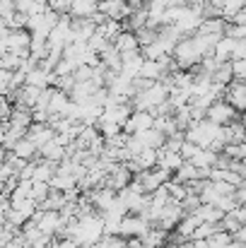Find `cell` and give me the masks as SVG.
<instances>
[{
	"label": "cell",
	"instance_id": "1",
	"mask_svg": "<svg viewBox=\"0 0 246 248\" xmlns=\"http://www.w3.org/2000/svg\"><path fill=\"white\" fill-rule=\"evenodd\" d=\"M29 46H32V31H29V29L10 31V29L2 27V36H0L2 56H5V53H17V56H22V58H29Z\"/></svg>",
	"mask_w": 246,
	"mask_h": 248
},
{
	"label": "cell",
	"instance_id": "2",
	"mask_svg": "<svg viewBox=\"0 0 246 248\" xmlns=\"http://www.w3.org/2000/svg\"><path fill=\"white\" fill-rule=\"evenodd\" d=\"M174 58H176V63L181 65V70H196V68H200V63L205 61V56H203V51L198 48V44H196L193 36H186V39H181V41L176 44Z\"/></svg>",
	"mask_w": 246,
	"mask_h": 248
},
{
	"label": "cell",
	"instance_id": "3",
	"mask_svg": "<svg viewBox=\"0 0 246 248\" xmlns=\"http://www.w3.org/2000/svg\"><path fill=\"white\" fill-rule=\"evenodd\" d=\"M155 224L150 222V219H145L143 215H128V217H123V222H121V232H118V236L121 239H143L150 229H152Z\"/></svg>",
	"mask_w": 246,
	"mask_h": 248
},
{
	"label": "cell",
	"instance_id": "4",
	"mask_svg": "<svg viewBox=\"0 0 246 248\" xmlns=\"http://www.w3.org/2000/svg\"><path fill=\"white\" fill-rule=\"evenodd\" d=\"M208 121H213L215 125L225 128V125H232L234 121H239V111L230 104V101H215L210 108H208Z\"/></svg>",
	"mask_w": 246,
	"mask_h": 248
},
{
	"label": "cell",
	"instance_id": "5",
	"mask_svg": "<svg viewBox=\"0 0 246 248\" xmlns=\"http://www.w3.org/2000/svg\"><path fill=\"white\" fill-rule=\"evenodd\" d=\"M99 12L106 15L109 19L126 22L133 15V7L128 2H123V0H99Z\"/></svg>",
	"mask_w": 246,
	"mask_h": 248
},
{
	"label": "cell",
	"instance_id": "6",
	"mask_svg": "<svg viewBox=\"0 0 246 248\" xmlns=\"http://www.w3.org/2000/svg\"><path fill=\"white\" fill-rule=\"evenodd\" d=\"M150 128H155V116L150 111H133V116L123 125V133L135 135V133H143V130H150Z\"/></svg>",
	"mask_w": 246,
	"mask_h": 248
},
{
	"label": "cell",
	"instance_id": "7",
	"mask_svg": "<svg viewBox=\"0 0 246 248\" xmlns=\"http://www.w3.org/2000/svg\"><path fill=\"white\" fill-rule=\"evenodd\" d=\"M133 181H135L133 171H131L126 164H118L116 166V171H111V173H109V178H106V188H111V190L121 193V190H126Z\"/></svg>",
	"mask_w": 246,
	"mask_h": 248
},
{
	"label": "cell",
	"instance_id": "8",
	"mask_svg": "<svg viewBox=\"0 0 246 248\" xmlns=\"http://www.w3.org/2000/svg\"><path fill=\"white\" fill-rule=\"evenodd\" d=\"M225 101H230L239 113H244L246 111V80H234V82L230 84Z\"/></svg>",
	"mask_w": 246,
	"mask_h": 248
},
{
	"label": "cell",
	"instance_id": "9",
	"mask_svg": "<svg viewBox=\"0 0 246 248\" xmlns=\"http://www.w3.org/2000/svg\"><path fill=\"white\" fill-rule=\"evenodd\" d=\"M116 200H118V193L116 190H111V188H99V190H92V202H94V207H97V212H109L114 205H116Z\"/></svg>",
	"mask_w": 246,
	"mask_h": 248
},
{
	"label": "cell",
	"instance_id": "10",
	"mask_svg": "<svg viewBox=\"0 0 246 248\" xmlns=\"http://www.w3.org/2000/svg\"><path fill=\"white\" fill-rule=\"evenodd\" d=\"M56 135H58V133H56L51 125H36V123H34V125L29 128V135H27V138L41 150V147H46L49 142H53Z\"/></svg>",
	"mask_w": 246,
	"mask_h": 248
},
{
	"label": "cell",
	"instance_id": "11",
	"mask_svg": "<svg viewBox=\"0 0 246 248\" xmlns=\"http://www.w3.org/2000/svg\"><path fill=\"white\" fill-rule=\"evenodd\" d=\"M237 46H239V41H234V39H230V36H222V39L217 41V46H215V58H217L220 63L234 61Z\"/></svg>",
	"mask_w": 246,
	"mask_h": 248
},
{
	"label": "cell",
	"instance_id": "12",
	"mask_svg": "<svg viewBox=\"0 0 246 248\" xmlns=\"http://www.w3.org/2000/svg\"><path fill=\"white\" fill-rule=\"evenodd\" d=\"M70 101H73V99H70V94L56 87V89H53V96H51V104H49L51 116H66V111H68Z\"/></svg>",
	"mask_w": 246,
	"mask_h": 248
},
{
	"label": "cell",
	"instance_id": "13",
	"mask_svg": "<svg viewBox=\"0 0 246 248\" xmlns=\"http://www.w3.org/2000/svg\"><path fill=\"white\" fill-rule=\"evenodd\" d=\"M39 157H41V159H46V162L61 164L63 159H68V150L53 140V142H49L46 147H41V150H39Z\"/></svg>",
	"mask_w": 246,
	"mask_h": 248
},
{
	"label": "cell",
	"instance_id": "14",
	"mask_svg": "<svg viewBox=\"0 0 246 248\" xmlns=\"http://www.w3.org/2000/svg\"><path fill=\"white\" fill-rule=\"evenodd\" d=\"M186 164V159L181 157V152H169V150H160V169H166L171 173H176L181 166Z\"/></svg>",
	"mask_w": 246,
	"mask_h": 248
},
{
	"label": "cell",
	"instance_id": "15",
	"mask_svg": "<svg viewBox=\"0 0 246 248\" xmlns=\"http://www.w3.org/2000/svg\"><path fill=\"white\" fill-rule=\"evenodd\" d=\"M73 31H75V41H89V39L97 34V24H94L92 19L75 17V19H73Z\"/></svg>",
	"mask_w": 246,
	"mask_h": 248
},
{
	"label": "cell",
	"instance_id": "16",
	"mask_svg": "<svg viewBox=\"0 0 246 248\" xmlns=\"http://www.w3.org/2000/svg\"><path fill=\"white\" fill-rule=\"evenodd\" d=\"M114 46H116L121 53L140 51V41H138V34H135V31H123V34H118V39L114 41Z\"/></svg>",
	"mask_w": 246,
	"mask_h": 248
},
{
	"label": "cell",
	"instance_id": "17",
	"mask_svg": "<svg viewBox=\"0 0 246 248\" xmlns=\"http://www.w3.org/2000/svg\"><path fill=\"white\" fill-rule=\"evenodd\" d=\"M101 63L109 68V70H114V73H118L121 75V70H123V56H121V51L111 44L104 53H101Z\"/></svg>",
	"mask_w": 246,
	"mask_h": 248
},
{
	"label": "cell",
	"instance_id": "18",
	"mask_svg": "<svg viewBox=\"0 0 246 248\" xmlns=\"http://www.w3.org/2000/svg\"><path fill=\"white\" fill-rule=\"evenodd\" d=\"M174 181H176V183H183V186H188V183H193V181H203V178H200V169H196L191 162H186V164L174 173Z\"/></svg>",
	"mask_w": 246,
	"mask_h": 248
},
{
	"label": "cell",
	"instance_id": "19",
	"mask_svg": "<svg viewBox=\"0 0 246 248\" xmlns=\"http://www.w3.org/2000/svg\"><path fill=\"white\" fill-rule=\"evenodd\" d=\"M148 19H150V15H148V7L145 10H133V15L123 22L126 24V31H140V29H145L148 27Z\"/></svg>",
	"mask_w": 246,
	"mask_h": 248
},
{
	"label": "cell",
	"instance_id": "20",
	"mask_svg": "<svg viewBox=\"0 0 246 248\" xmlns=\"http://www.w3.org/2000/svg\"><path fill=\"white\" fill-rule=\"evenodd\" d=\"M227 19H205L203 22V27H200V31L198 34H208V36H215V39H222L225 36V29H227Z\"/></svg>",
	"mask_w": 246,
	"mask_h": 248
},
{
	"label": "cell",
	"instance_id": "21",
	"mask_svg": "<svg viewBox=\"0 0 246 248\" xmlns=\"http://www.w3.org/2000/svg\"><path fill=\"white\" fill-rule=\"evenodd\" d=\"M51 188H53V190H58V193H70V190L80 188V183H78V178H75V176L56 173V176H53V181H51Z\"/></svg>",
	"mask_w": 246,
	"mask_h": 248
},
{
	"label": "cell",
	"instance_id": "22",
	"mask_svg": "<svg viewBox=\"0 0 246 248\" xmlns=\"http://www.w3.org/2000/svg\"><path fill=\"white\" fill-rule=\"evenodd\" d=\"M169 236H171V232H164V229H160V227H152V229L143 236V241H145L148 246L164 248V246H169Z\"/></svg>",
	"mask_w": 246,
	"mask_h": 248
},
{
	"label": "cell",
	"instance_id": "23",
	"mask_svg": "<svg viewBox=\"0 0 246 248\" xmlns=\"http://www.w3.org/2000/svg\"><path fill=\"white\" fill-rule=\"evenodd\" d=\"M12 152H15L19 159H24V162H32V159H36V157H39V147H36L29 138L19 140V142H17V147H15Z\"/></svg>",
	"mask_w": 246,
	"mask_h": 248
},
{
	"label": "cell",
	"instance_id": "24",
	"mask_svg": "<svg viewBox=\"0 0 246 248\" xmlns=\"http://www.w3.org/2000/svg\"><path fill=\"white\" fill-rule=\"evenodd\" d=\"M66 205H68V198H66V193L51 190V195H49V198L41 202V210H44V212H61Z\"/></svg>",
	"mask_w": 246,
	"mask_h": 248
},
{
	"label": "cell",
	"instance_id": "25",
	"mask_svg": "<svg viewBox=\"0 0 246 248\" xmlns=\"http://www.w3.org/2000/svg\"><path fill=\"white\" fill-rule=\"evenodd\" d=\"M97 128H99V133H101V138H104V140H111V138H116V135H121V133H123V125H121V123L109 121V118H104V116L99 118Z\"/></svg>",
	"mask_w": 246,
	"mask_h": 248
},
{
	"label": "cell",
	"instance_id": "26",
	"mask_svg": "<svg viewBox=\"0 0 246 248\" xmlns=\"http://www.w3.org/2000/svg\"><path fill=\"white\" fill-rule=\"evenodd\" d=\"M196 215H198L203 222H208V224H220L222 217H225V212L217 210L215 205H200V207L196 210Z\"/></svg>",
	"mask_w": 246,
	"mask_h": 248
},
{
	"label": "cell",
	"instance_id": "27",
	"mask_svg": "<svg viewBox=\"0 0 246 248\" xmlns=\"http://www.w3.org/2000/svg\"><path fill=\"white\" fill-rule=\"evenodd\" d=\"M217 152H213V150H200L193 159H191V164L196 166V169H213V166L217 164Z\"/></svg>",
	"mask_w": 246,
	"mask_h": 248
},
{
	"label": "cell",
	"instance_id": "28",
	"mask_svg": "<svg viewBox=\"0 0 246 248\" xmlns=\"http://www.w3.org/2000/svg\"><path fill=\"white\" fill-rule=\"evenodd\" d=\"M155 128H157L160 133H164L166 138L181 133L179 125H176V118H174V116H160V118H155Z\"/></svg>",
	"mask_w": 246,
	"mask_h": 248
},
{
	"label": "cell",
	"instance_id": "29",
	"mask_svg": "<svg viewBox=\"0 0 246 248\" xmlns=\"http://www.w3.org/2000/svg\"><path fill=\"white\" fill-rule=\"evenodd\" d=\"M51 190H53V188H51V183L34 181V186H32V195H29V198H32V200H36V202L41 205V202H44V200L51 195Z\"/></svg>",
	"mask_w": 246,
	"mask_h": 248
},
{
	"label": "cell",
	"instance_id": "30",
	"mask_svg": "<svg viewBox=\"0 0 246 248\" xmlns=\"http://www.w3.org/2000/svg\"><path fill=\"white\" fill-rule=\"evenodd\" d=\"M166 188H169V195H171V200H174V202H183V200L188 198V193H191V190H188V186L176 183L174 178L166 183Z\"/></svg>",
	"mask_w": 246,
	"mask_h": 248
},
{
	"label": "cell",
	"instance_id": "31",
	"mask_svg": "<svg viewBox=\"0 0 246 248\" xmlns=\"http://www.w3.org/2000/svg\"><path fill=\"white\" fill-rule=\"evenodd\" d=\"M234 244V236L230 232H217L215 236L208 239V248H230Z\"/></svg>",
	"mask_w": 246,
	"mask_h": 248
},
{
	"label": "cell",
	"instance_id": "32",
	"mask_svg": "<svg viewBox=\"0 0 246 248\" xmlns=\"http://www.w3.org/2000/svg\"><path fill=\"white\" fill-rule=\"evenodd\" d=\"M22 63H24L22 56H17V53H5L2 61H0V68H2V70H10V73H17V70L22 68Z\"/></svg>",
	"mask_w": 246,
	"mask_h": 248
},
{
	"label": "cell",
	"instance_id": "33",
	"mask_svg": "<svg viewBox=\"0 0 246 248\" xmlns=\"http://www.w3.org/2000/svg\"><path fill=\"white\" fill-rule=\"evenodd\" d=\"M242 227H244V224H242V222L237 219V215H234V212L225 215V217H222V222H220V229H222V232H230L232 236H234V234H237V232H239Z\"/></svg>",
	"mask_w": 246,
	"mask_h": 248
},
{
	"label": "cell",
	"instance_id": "34",
	"mask_svg": "<svg viewBox=\"0 0 246 248\" xmlns=\"http://www.w3.org/2000/svg\"><path fill=\"white\" fill-rule=\"evenodd\" d=\"M230 159H234V162H246V142H237V145H227L225 150H222Z\"/></svg>",
	"mask_w": 246,
	"mask_h": 248
},
{
	"label": "cell",
	"instance_id": "35",
	"mask_svg": "<svg viewBox=\"0 0 246 248\" xmlns=\"http://www.w3.org/2000/svg\"><path fill=\"white\" fill-rule=\"evenodd\" d=\"M87 44H89V48H92L94 53H99V56H101V53H104V51L111 46V41H109V39H104L101 34H94V36H92Z\"/></svg>",
	"mask_w": 246,
	"mask_h": 248
},
{
	"label": "cell",
	"instance_id": "36",
	"mask_svg": "<svg viewBox=\"0 0 246 248\" xmlns=\"http://www.w3.org/2000/svg\"><path fill=\"white\" fill-rule=\"evenodd\" d=\"M225 36H230L234 41H246V27H242V24H227Z\"/></svg>",
	"mask_w": 246,
	"mask_h": 248
},
{
	"label": "cell",
	"instance_id": "37",
	"mask_svg": "<svg viewBox=\"0 0 246 248\" xmlns=\"http://www.w3.org/2000/svg\"><path fill=\"white\" fill-rule=\"evenodd\" d=\"M200 150H203V147H198L196 142L186 140V142H183V147H181V157H183L186 162H191V159H193V157H196V155H198Z\"/></svg>",
	"mask_w": 246,
	"mask_h": 248
},
{
	"label": "cell",
	"instance_id": "38",
	"mask_svg": "<svg viewBox=\"0 0 246 248\" xmlns=\"http://www.w3.org/2000/svg\"><path fill=\"white\" fill-rule=\"evenodd\" d=\"M99 248H128V246H126V239H121V236H104L99 241Z\"/></svg>",
	"mask_w": 246,
	"mask_h": 248
},
{
	"label": "cell",
	"instance_id": "39",
	"mask_svg": "<svg viewBox=\"0 0 246 248\" xmlns=\"http://www.w3.org/2000/svg\"><path fill=\"white\" fill-rule=\"evenodd\" d=\"M213 186H215V190H217L220 198H222V195H234V193H237V186H232V183H227V181H213Z\"/></svg>",
	"mask_w": 246,
	"mask_h": 248
},
{
	"label": "cell",
	"instance_id": "40",
	"mask_svg": "<svg viewBox=\"0 0 246 248\" xmlns=\"http://www.w3.org/2000/svg\"><path fill=\"white\" fill-rule=\"evenodd\" d=\"M17 12V0H0V15L2 19H10Z\"/></svg>",
	"mask_w": 246,
	"mask_h": 248
},
{
	"label": "cell",
	"instance_id": "41",
	"mask_svg": "<svg viewBox=\"0 0 246 248\" xmlns=\"http://www.w3.org/2000/svg\"><path fill=\"white\" fill-rule=\"evenodd\" d=\"M234 80H246V61H232Z\"/></svg>",
	"mask_w": 246,
	"mask_h": 248
},
{
	"label": "cell",
	"instance_id": "42",
	"mask_svg": "<svg viewBox=\"0 0 246 248\" xmlns=\"http://www.w3.org/2000/svg\"><path fill=\"white\" fill-rule=\"evenodd\" d=\"M51 248H82L80 244H75L73 239H56Z\"/></svg>",
	"mask_w": 246,
	"mask_h": 248
},
{
	"label": "cell",
	"instance_id": "43",
	"mask_svg": "<svg viewBox=\"0 0 246 248\" xmlns=\"http://www.w3.org/2000/svg\"><path fill=\"white\" fill-rule=\"evenodd\" d=\"M234 198H237V202H239V205H244V207H246V181L239 186V188H237Z\"/></svg>",
	"mask_w": 246,
	"mask_h": 248
},
{
	"label": "cell",
	"instance_id": "44",
	"mask_svg": "<svg viewBox=\"0 0 246 248\" xmlns=\"http://www.w3.org/2000/svg\"><path fill=\"white\" fill-rule=\"evenodd\" d=\"M150 2H152V0H128V5H131L133 10H145Z\"/></svg>",
	"mask_w": 246,
	"mask_h": 248
},
{
	"label": "cell",
	"instance_id": "45",
	"mask_svg": "<svg viewBox=\"0 0 246 248\" xmlns=\"http://www.w3.org/2000/svg\"><path fill=\"white\" fill-rule=\"evenodd\" d=\"M230 24H242V27H246V7L239 12V15H234V19H232Z\"/></svg>",
	"mask_w": 246,
	"mask_h": 248
},
{
	"label": "cell",
	"instance_id": "46",
	"mask_svg": "<svg viewBox=\"0 0 246 248\" xmlns=\"http://www.w3.org/2000/svg\"><path fill=\"white\" fill-rule=\"evenodd\" d=\"M234 241H239V244H244L246 246V227H242V229L234 234Z\"/></svg>",
	"mask_w": 246,
	"mask_h": 248
},
{
	"label": "cell",
	"instance_id": "47",
	"mask_svg": "<svg viewBox=\"0 0 246 248\" xmlns=\"http://www.w3.org/2000/svg\"><path fill=\"white\" fill-rule=\"evenodd\" d=\"M239 123L246 128V111H244V113H239Z\"/></svg>",
	"mask_w": 246,
	"mask_h": 248
},
{
	"label": "cell",
	"instance_id": "48",
	"mask_svg": "<svg viewBox=\"0 0 246 248\" xmlns=\"http://www.w3.org/2000/svg\"><path fill=\"white\" fill-rule=\"evenodd\" d=\"M143 248H155V246H148V244H145V246H143Z\"/></svg>",
	"mask_w": 246,
	"mask_h": 248
},
{
	"label": "cell",
	"instance_id": "49",
	"mask_svg": "<svg viewBox=\"0 0 246 248\" xmlns=\"http://www.w3.org/2000/svg\"><path fill=\"white\" fill-rule=\"evenodd\" d=\"M166 248H174V246H166Z\"/></svg>",
	"mask_w": 246,
	"mask_h": 248
}]
</instances>
